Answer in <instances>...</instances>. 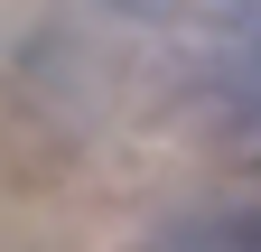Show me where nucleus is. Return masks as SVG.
Wrapping results in <instances>:
<instances>
[{"mask_svg":"<svg viewBox=\"0 0 261 252\" xmlns=\"http://www.w3.org/2000/svg\"><path fill=\"white\" fill-rule=\"evenodd\" d=\"M224 103H233L243 121H261V38H243L233 56H224Z\"/></svg>","mask_w":261,"mask_h":252,"instance_id":"f257e3e1","label":"nucleus"},{"mask_svg":"<svg viewBox=\"0 0 261 252\" xmlns=\"http://www.w3.org/2000/svg\"><path fill=\"white\" fill-rule=\"evenodd\" d=\"M112 10H140V19H233L252 0H112Z\"/></svg>","mask_w":261,"mask_h":252,"instance_id":"f03ea898","label":"nucleus"}]
</instances>
